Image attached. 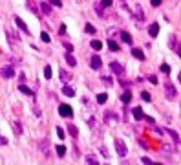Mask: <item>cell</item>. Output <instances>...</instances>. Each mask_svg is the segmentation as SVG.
Listing matches in <instances>:
<instances>
[{"instance_id":"f907efd6","label":"cell","mask_w":181,"mask_h":165,"mask_svg":"<svg viewBox=\"0 0 181 165\" xmlns=\"http://www.w3.org/2000/svg\"><path fill=\"white\" fill-rule=\"evenodd\" d=\"M28 8H29V9H31V11H33V13H37V11H38V9H37V6H33V4H29V6H28Z\"/></svg>"},{"instance_id":"ab89813d","label":"cell","mask_w":181,"mask_h":165,"mask_svg":"<svg viewBox=\"0 0 181 165\" xmlns=\"http://www.w3.org/2000/svg\"><path fill=\"white\" fill-rule=\"evenodd\" d=\"M141 97H143V101H150V99H152L148 92H143V94H141Z\"/></svg>"},{"instance_id":"9a60e30c","label":"cell","mask_w":181,"mask_h":165,"mask_svg":"<svg viewBox=\"0 0 181 165\" xmlns=\"http://www.w3.org/2000/svg\"><path fill=\"white\" fill-rule=\"evenodd\" d=\"M132 55H133L135 59H139V61H145V53H143L139 48H132Z\"/></svg>"},{"instance_id":"8fae6325","label":"cell","mask_w":181,"mask_h":165,"mask_svg":"<svg viewBox=\"0 0 181 165\" xmlns=\"http://www.w3.org/2000/svg\"><path fill=\"white\" fill-rule=\"evenodd\" d=\"M59 77H60L62 83H70L72 81V74L66 72V70H62V68H60V72H59Z\"/></svg>"},{"instance_id":"cb8c5ba5","label":"cell","mask_w":181,"mask_h":165,"mask_svg":"<svg viewBox=\"0 0 181 165\" xmlns=\"http://www.w3.org/2000/svg\"><path fill=\"white\" fill-rule=\"evenodd\" d=\"M108 48H110L112 52H119V44H117L115 40H108Z\"/></svg>"},{"instance_id":"7402d4cb","label":"cell","mask_w":181,"mask_h":165,"mask_svg":"<svg viewBox=\"0 0 181 165\" xmlns=\"http://www.w3.org/2000/svg\"><path fill=\"white\" fill-rule=\"evenodd\" d=\"M121 101H123L124 105H128V103L132 101V94H130V92H124L123 96H121Z\"/></svg>"},{"instance_id":"4dcf8cb0","label":"cell","mask_w":181,"mask_h":165,"mask_svg":"<svg viewBox=\"0 0 181 165\" xmlns=\"http://www.w3.org/2000/svg\"><path fill=\"white\" fill-rule=\"evenodd\" d=\"M44 77H46V79H51V68H50V66L44 68Z\"/></svg>"},{"instance_id":"d590c367","label":"cell","mask_w":181,"mask_h":165,"mask_svg":"<svg viewBox=\"0 0 181 165\" xmlns=\"http://www.w3.org/2000/svg\"><path fill=\"white\" fill-rule=\"evenodd\" d=\"M161 72L163 74H170V66L168 64H161Z\"/></svg>"},{"instance_id":"816d5d0a","label":"cell","mask_w":181,"mask_h":165,"mask_svg":"<svg viewBox=\"0 0 181 165\" xmlns=\"http://www.w3.org/2000/svg\"><path fill=\"white\" fill-rule=\"evenodd\" d=\"M163 149H167V152H174V151H172V149H174V147H172V145H165V147H163Z\"/></svg>"},{"instance_id":"bcb514c9","label":"cell","mask_w":181,"mask_h":165,"mask_svg":"<svg viewBox=\"0 0 181 165\" xmlns=\"http://www.w3.org/2000/svg\"><path fill=\"white\" fill-rule=\"evenodd\" d=\"M141 161H143V163H150V165H152V160H150L148 156H143V158H141Z\"/></svg>"},{"instance_id":"7dc6e473","label":"cell","mask_w":181,"mask_h":165,"mask_svg":"<svg viewBox=\"0 0 181 165\" xmlns=\"http://www.w3.org/2000/svg\"><path fill=\"white\" fill-rule=\"evenodd\" d=\"M88 125H90V127H95V117H90V119H88Z\"/></svg>"},{"instance_id":"7a4b0ae2","label":"cell","mask_w":181,"mask_h":165,"mask_svg":"<svg viewBox=\"0 0 181 165\" xmlns=\"http://www.w3.org/2000/svg\"><path fill=\"white\" fill-rule=\"evenodd\" d=\"M0 75H2L4 79L15 77V68L13 66H2V68H0Z\"/></svg>"},{"instance_id":"ba28073f","label":"cell","mask_w":181,"mask_h":165,"mask_svg":"<svg viewBox=\"0 0 181 165\" xmlns=\"http://www.w3.org/2000/svg\"><path fill=\"white\" fill-rule=\"evenodd\" d=\"M48 147H50V141H48V139H40V141H38V149L42 151V154H44V156H50Z\"/></svg>"},{"instance_id":"4316f807","label":"cell","mask_w":181,"mask_h":165,"mask_svg":"<svg viewBox=\"0 0 181 165\" xmlns=\"http://www.w3.org/2000/svg\"><path fill=\"white\" fill-rule=\"evenodd\" d=\"M94 8H95V13H97L99 17H103V15H104V11H103V4H101V2L94 4Z\"/></svg>"},{"instance_id":"e575fe53","label":"cell","mask_w":181,"mask_h":165,"mask_svg":"<svg viewBox=\"0 0 181 165\" xmlns=\"http://www.w3.org/2000/svg\"><path fill=\"white\" fill-rule=\"evenodd\" d=\"M57 136H59L60 139H64V138H66V134H64V130H62V127H57Z\"/></svg>"},{"instance_id":"484cf974","label":"cell","mask_w":181,"mask_h":165,"mask_svg":"<svg viewBox=\"0 0 181 165\" xmlns=\"http://www.w3.org/2000/svg\"><path fill=\"white\" fill-rule=\"evenodd\" d=\"M68 132H70V134H72L73 138H77V134H79V130H77V127H75V125H72V123H70V125H68Z\"/></svg>"},{"instance_id":"52a82bcc","label":"cell","mask_w":181,"mask_h":165,"mask_svg":"<svg viewBox=\"0 0 181 165\" xmlns=\"http://www.w3.org/2000/svg\"><path fill=\"white\" fill-rule=\"evenodd\" d=\"M15 24H17V28H18V30H22V31H24V33H29V28L26 26V22L22 20V18H20L18 15L15 17Z\"/></svg>"},{"instance_id":"30bf717a","label":"cell","mask_w":181,"mask_h":165,"mask_svg":"<svg viewBox=\"0 0 181 165\" xmlns=\"http://www.w3.org/2000/svg\"><path fill=\"white\" fill-rule=\"evenodd\" d=\"M90 66H92L94 70H101V66H103V61H101V57L94 55V57H92V61H90Z\"/></svg>"},{"instance_id":"f1b7e54d","label":"cell","mask_w":181,"mask_h":165,"mask_svg":"<svg viewBox=\"0 0 181 165\" xmlns=\"http://www.w3.org/2000/svg\"><path fill=\"white\" fill-rule=\"evenodd\" d=\"M106 99H108L106 94H99V96H97V103H99V105H104V103H106Z\"/></svg>"},{"instance_id":"5bb4252c","label":"cell","mask_w":181,"mask_h":165,"mask_svg":"<svg viewBox=\"0 0 181 165\" xmlns=\"http://www.w3.org/2000/svg\"><path fill=\"white\" fill-rule=\"evenodd\" d=\"M62 94H64V96H68V97H73V96H75V90H73L72 86L66 84V86H62Z\"/></svg>"},{"instance_id":"9c48e42d","label":"cell","mask_w":181,"mask_h":165,"mask_svg":"<svg viewBox=\"0 0 181 165\" xmlns=\"http://www.w3.org/2000/svg\"><path fill=\"white\" fill-rule=\"evenodd\" d=\"M8 39H9L11 44H18L20 42V37H18V33L15 30H8Z\"/></svg>"},{"instance_id":"ffe728a7","label":"cell","mask_w":181,"mask_h":165,"mask_svg":"<svg viewBox=\"0 0 181 165\" xmlns=\"http://www.w3.org/2000/svg\"><path fill=\"white\" fill-rule=\"evenodd\" d=\"M143 110H141V106H135L133 108V117H135V119H143Z\"/></svg>"},{"instance_id":"d6a6232c","label":"cell","mask_w":181,"mask_h":165,"mask_svg":"<svg viewBox=\"0 0 181 165\" xmlns=\"http://www.w3.org/2000/svg\"><path fill=\"white\" fill-rule=\"evenodd\" d=\"M104 119H117V116L112 112H104Z\"/></svg>"},{"instance_id":"8d00e7d4","label":"cell","mask_w":181,"mask_h":165,"mask_svg":"<svg viewBox=\"0 0 181 165\" xmlns=\"http://www.w3.org/2000/svg\"><path fill=\"white\" fill-rule=\"evenodd\" d=\"M46 2H50V4H53V6H57V8H60V6H62L60 0H46Z\"/></svg>"},{"instance_id":"e0dca14e","label":"cell","mask_w":181,"mask_h":165,"mask_svg":"<svg viewBox=\"0 0 181 165\" xmlns=\"http://www.w3.org/2000/svg\"><path fill=\"white\" fill-rule=\"evenodd\" d=\"M18 92H22V94H26V96H33V90H31V88H28L26 84H22V83L18 84Z\"/></svg>"},{"instance_id":"f546056e","label":"cell","mask_w":181,"mask_h":165,"mask_svg":"<svg viewBox=\"0 0 181 165\" xmlns=\"http://www.w3.org/2000/svg\"><path fill=\"white\" fill-rule=\"evenodd\" d=\"M84 31L90 33V35H94V33H95V28H94L92 24H86V26H84Z\"/></svg>"},{"instance_id":"b9f144b4","label":"cell","mask_w":181,"mask_h":165,"mask_svg":"<svg viewBox=\"0 0 181 165\" xmlns=\"http://www.w3.org/2000/svg\"><path fill=\"white\" fill-rule=\"evenodd\" d=\"M101 4H103V8H110L112 6V0H101Z\"/></svg>"},{"instance_id":"7c38bea8","label":"cell","mask_w":181,"mask_h":165,"mask_svg":"<svg viewBox=\"0 0 181 165\" xmlns=\"http://www.w3.org/2000/svg\"><path fill=\"white\" fill-rule=\"evenodd\" d=\"M64 61H66L68 64H70V66H77V59L72 55V52H68V53L64 55Z\"/></svg>"},{"instance_id":"f5cc1de1","label":"cell","mask_w":181,"mask_h":165,"mask_svg":"<svg viewBox=\"0 0 181 165\" xmlns=\"http://www.w3.org/2000/svg\"><path fill=\"white\" fill-rule=\"evenodd\" d=\"M18 79H20V83H24V81H26V75H24V74H20V75H18Z\"/></svg>"},{"instance_id":"f35d334b","label":"cell","mask_w":181,"mask_h":165,"mask_svg":"<svg viewBox=\"0 0 181 165\" xmlns=\"http://www.w3.org/2000/svg\"><path fill=\"white\" fill-rule=\"evenodd\" d=\"M150 2H152V6H154V8H159V6L163 4V0H150Z\"/></svg>"},{"instance_id":"3957f363","label":"cell","mask_w":181,"mask_h":165,"mask_svg":"<svg viewBox=\"0 0 181 165\" xmlns=\"http://www.w3.org/2000/svg\"><path fill=\"white\" fill-rule=\"evenodd\" d=\"M110 68H112V72L117 74V75H123V74H124V68H123V64H121L119 61H112V62H110Z\"/></svg>"},{"instance_id":"7bdbcfd3","label":"cell","mask_w":181,"mask_h":165,"mask_svg":"<svg viewBox=\"0 0 181 165\" xmlns=\"http://www.w3.org/2000/svg\"><path fill=\"white\" fill-rule=\"evenodd\" d=\"M101 154H103V156H104L106 160L110 158V154H108V151H106V147H103V149H101Z\"/></svg>"},{"instance_id":"74e56055","label":"cell","mask_w":181,"mask_h":165,"mask_svg":"<svg viewBox=\"0 0 181 165\" xmlns=\"http://www.w3.org/2000/svg\"><path fill=\"white\" fill-rule=\"evenodd\" d=\"M143 119H145L148 125H154V117H150V116H143Z\"/></svg>"},{"instance_id":"83f0119b","label":"cell","mask_w":181,"mask_h":165,"mask_svg":"<svg viewBox=\"0 0 181 165\" xmlns=\"http://www.w3.org/2000/svg\"><path fill=\"white\" fill-rule=\"evenodd\" d=\"M13 130H15V132L20 136V134H22V125H20L18 121H13Z\"/></svg>"},{"instance_id":"6da1fadb","label":"cell","mask_w":181,"mask_h":165,"mask_svg":"<svg viewBox=\"0 0 181 165\" xmlns=\"http://www.w3.org/2000/svg\"><path fill=\"white\" fill-rule=\"evenodd\" d=\"M163 88H165V96H167V99L174 101V99L177 97V90H176V86H174V84H172L170 81H165Z\"/></svg>"},{"instance_id":"d6986e66","label":"cell","mask_w":181,"mask_h":165,"mask_svg":"<svg viewBox=\"0 0 181 165\" xmlns=\"http://www.w3.org/2000/svg\"><path fill=\"white\" fill-rule=\"evenodd\" d=\"M84 160H86V163H92V165H97V163H99V160H97L94 154H86Z\"/></svg>"},{"instance_id":"1f68e13d","label":"cell","mask_w":181,"mask_h":165,"mask_svg":"<svg viewBox=\"0 0 181 165\" xmlns=\"http://www.w3.org/2000/svg\"><path fill=\"white\" fill-rule=\"evenodd\" d=\"M170 136H172V139L176 141V143H179V136H177V132H174V130H167Z\"/></svg>"},{"instance_id":"60d3db41","label":"cell","mask_w":181,"mask_h":165,"mask_svg":"<svg viewBox=\"0 0 181 165\" xmlns=\"http://www.w3.org/2000/svg\"><path fill=\"white\" fill-rule=\"evenodd\" d=\"M101 81H103V83H108V84H112V77H108V75H103V77H101Z\"/></svg>"},{"instance_id":"f6af8a7d","label":"cell","mask_w":181,"mask_h":165,"mask_svg":"<svg viewBox=\"0 0 181 165\" xmlns=\"http://www.w3.org/2000/svg\"><path fill=\"white\" fill-rule=\"evenodd\" d=\"M148 81H150L152 84H155V83H157V77H155V75H148Z\"/></svg>"},{"instance_id":"8992f818","label":"cell","mask_w":181,"mask_h":165,"mask_svg":"<svg viewBox=\"0 0 181 165\" xmlns=\"http://www.w3.org/2000/svg\"><path fill=\"white\" fill-rule=\"evenodd\" d=\"M135 20H137V26H143V22H145V15L139 4H135Z\"/></svg>"},{"instance_id":"44dd1931","label":"cell","mask_w":181,"mask_h":165,"mask_svg":"<svg viewBox=\"0 0 181 165\" xmlns=\"http://www.w3.org/2000/svg\"><path fill=\"white\" fill-rule=\"evenodd\" d=\"M55 151H57V156H59V158H64V154H66V147H64V145H57Z\"/></svg>"},{"instance_id":"681fc988","label":"cell","mask_w":181,"mask_h":165,"mask_svg":"<svg viewBox=\"0 0 181 165\" xmlns=\"http://www.w3.org/2000/svg\"><path fill=\"white\" fill-rule=\"evenodd\" d=\"M33 112H35V116H40V108L37 105H33Z\"/></svg>"},{"instance_id":"d4e9b609","label":"cell","mask_w":181,"mask_h":165,"mask_svg":"<svg viewBox=\"0 0 181 165\" xmlns=\"http://www.w3.org/2000/svg\"><path fill=\"white\" fill-rule=\"evenodd\" d=\"M92 50H95V52L103 50V42L101 40H92Z\"/></svg>"},{"instance_id":"5b68a950","label":"cell","mask_w":181,"mask_h":165,"mask_svg":"<svg viewBox=\"0 0 181 165\" xmlns=\"http://www.w3.org/2000/svg\"><path fill=\"white\" fill-rule=\"evenodd\" d=\"M59 114H60L62 117H72V116H73V110H72L70 105H60V106H59Z\"/></svg>"},{"instance_id":"277c9868","label":"cell","mask_w":181,"mask_h":165,"mask_svg":"<svg viewBox=\"0 0 181 165\" xmlns=\"http://www.w3.org/2000/svg\"><path fill=\"white\" fill-rule=\"evenodd\" d=\"M115 151H117V154L121 156V158H124L126 156V145H124V141H121V139H115Z\"/></svg>"},{"instance_id":"836d02e7","label":"cell","mask_w":181,"mask_h":165,"mask_svg":"<svg viewBox=\"0 0 181 165\" xmlns=\"http://www.w3.org/2000/svg\"><path fill=\"white\" fill-rule=\"evenodd\" d=\"M40 39H42L44 42H50V40H51V39H50V35H48L46 31H42V33H40Z\"/></svg>"},{"instance_id":"2e32d148","label":"cell","mask_w":181,"mask_h":165,"mask_svg":"<svg viewBox=\"0 0 181 165\" xmlns=\"http://www.w3.org/2000/svg\"><path fill=\"white\" fill-rule=\"evenodd\" d=\"M170 46H172V48H174V52L179 55L181 53V50H179V46H177V37L176 35H172V39H170Z\"/></svg>"},{"instance_id":"ee69618b","label":"cell","mask_w":181,"mask_h":165,"mask_svg":"<svg viewBox=\"0 0 181 165\" xmlns=\"http://www.w3.org/2000/svg\"><path fill=\"white\" fill-rule=\"evenodd\" d=\"M64 48H66L68 52H73V50H75V48H73V46H72L70 42H66V44H64Z\"/></svg>"},{"instance_id":"c3c4849f","label":"cell","mask_w":181,"mask_h":165,"mask_svg":"<svg viewBox=\"0 0 181 165\" xmlns=\"http://www.w3.org/2000/svg\"><path fill=\"white\" fill-rule=\"evenodd\" d=\"M59 33H60V37H62V35H64V33H66V26H64V24H62V26H60V28H59Z\"/></svg>"},{"instance_id":"ac0fdd59","label":"cell","mask_w":181,"mask_h":165,"mask_svg":"<svg viewBox=\"0 0 181 165\" xmlns=\"http://www.w3.org/2000/svg\"><path fill=\"white\" fill-rule=\"evenodd\" d=\"M119 35H121V40H123V42H126V44H132V35H130L128 31H121Z\"/></svg>"},{"instance_id":"4fadbf2b","label":"cell","mask_w":181,"mask_h":165,"mask_svg":"<svg viewBox=\"0 0 181 165\" xmlns=\"http://www.w3.org/2000/svg\"><path fill=\"white\" fill-rule=\"evenodd\" d=\"M150 37H157V33H159V24L157 22H154V24H150Z\"/></svg>"},{"instance_id":"603a6c76","label":"cell","mask_w":181,"mask_h":165,"mask_svg":"<svg viewBox=\"0 0 181 165\" xmlns=\"http://www.w3.org/2000/svg\"><path fill=\"white\" fill-rule=\"evenodd\" d=\"M40 9H42L44 15H51V8H50L46 2H42V4H40Z\"/></svg>"}]
</instances>
